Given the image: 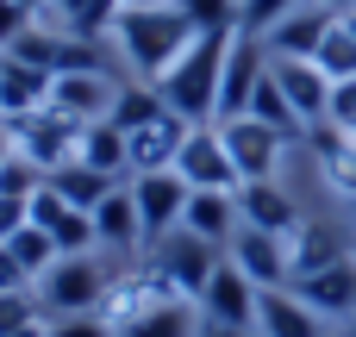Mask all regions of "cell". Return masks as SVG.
<instances>
[{
	"label": "cell",
	"mask_w": 356,
	"mask_h": 337,
	"mask_svg": "<svg viewBox=\"0 0 356 337\" xmlns=\"http://www.w3.org/2000/svg\"><path fill=\"white\" fill-rule=\"evenodd\" d=\"M50 337H119L100 313H75V319H50Z\"/></svg>",
	"instance_id": "obj_38"
},
{
	"label": "cell",
	"mask_w": 356,
	"mask_h": 337,
	"mask_svg": "<svg viewBox=\"0 0 356 337\" xmlns=\"http://www.w3.org/2000/svg\"><path fill=\"white\" fill-rule=\"evenodd\" d=\"M6 250L19 256V269H25L31 281H44V275L56 269V256H63V250H56V238H50L44 225H19V231L6 238Z\"/></svg>",
	"instance_id": "obj_27"
},
{
	"label": "cell",
	"mask_w": 356,
	"mask_h": 337,
	"mask_svg": "<svg viewBox=\"0 0 356 337\" xmlns=\"http://www.w3.org/2000/svg\"><path fill=\"white\" fill-rule=\"evenodd\" d=\"M63 213H69V200H63V194H56V188L44 181V188L31 194V225H44V231H50V225H56Z\"/></svg>",
	"instance_id": "obj_39"
},
{
	"label": "cell",
	"mask_w": 356,
	"mask_h": 337,
	"mask_svg": "<svg viewBox=\"0 0 356 337\" xmlns=\"http://www.w3.org/2000/svg\"><path fill=\"white\" fill-rule=\"evenodd\" d=\"M75 163H88V169H100V175H113V181H131V138H125L113 119H100V125H81Z\"/></svg>",
	"instance_id": "obj_21"
},
{
	"label": "cell",
	"mask_w": 356,
	"mask_h": 337,
	"mask_svg": "<svg viewBox=\"0 0 356 337\" xmlns=\"http://www.w3.org/2000/svg\"><path fill=\"white\" fill-rule=\"evenodd\" d=\"M38 306H44V300H38V294H31V288H25V294H0V337L25 331V325H31V319H44V313H38Z\"/></svg>",
	"instance_id": "obj_35"
},
{
	"label": "cell",
	"mask_w": 356,
	"mask_h": 337,
	"mask_svg": "<svg viewBox=\"0 0 356 337\" xmlns=\"http://www.w3.org/2000/svg\"><path fill=\"white\" fill-rule=\"evenodd\" d=\"M238 219L257 225V231H275V238H294V231L307 225L300 206H294V194H288L282 181H244V188H238Z\"/></svg>",
	"instance_id": "obj_14"
},
{
	"label": "cell",
	"mask_w": 356,
	"mask_h": 337,
	"mask_svg": "<svg viewBox=\"0 0 356 337\" xmlns=\"http://www.w3.org/2000/svg\"><path fill=\"white\" fill-rule=\"evenodd\" d=\"M269 69H275V81H282V94H288V106L300 113V125L307 131H319L325 119H332V75L319 69V63H300V56H269Z\"/></svg>",
	"instance_id": "obj_11"
},
{
	"label": "cell",
	"mask_w": 356,
	"mask_h": 337,
	"mask_svg": "<svg viewBox=\"0 0 356 337\" xmlns=\"http://www.w3.org/2000/svg\"><path fill=\"white\" fill-rule=\"evenodd\" d=\"M119 337H200V325H194V306L188 300H169V306L144 313L138 325H125Z\"/></svg>",
	"instance_id": "obj_28"
},
{
	"label": "cell",
	"mask_w": 356,
	"mask_h": 337,
	"mask_svg": "<svg viewBox=\"0 0 356 337\" xmlns=\"http://www.w3.org/2000/svg\"><path fill=\"white\" fill-rule=\"evenodd\" d=\"M238 6H244V0H175V13H181L194 31H232V25H238Z\"/></svg>",
	"instance_id": "obj_33"
},
{
	"label": "cell",
	"mask_w": 356,
	"mask_h": 337,
	"mask_svg": "<svg viewBox=\"0 0 356 337\" xmlns=\"http://www.w3.org/2000/svg\"><path fill=\"white\" fill-rule=\"evenodd\" d=\"M257 337H325V319L294 288H263L257 294Z\"/></svg>",
	"instance_id": "obj_18"
},
{
	"label": "cell",
	"mask_w": 356,
	"mask_h": 337,
	"mask_svg": "<svg viewBox=\"0 0 356 337\" xmlns=\"http://www.w3.org/2000/svg\"><path fill=\"white\" fill-rule=\"evenodd\" d=\"M238 194H188V213H181V231H194V238H207V244H219V250H232V238H238Z\"/></svg>",
	"instance_id": "obj_20"
},
{
	"label": "cell",
	"mask_w": 356,
	"mask_h": 337,
	"mask_svg": "<svg viewBox=\"0 0 356 337\" xmlns=\"http://www.w3.org/2000/svg\"><path fill=\"white\" fill-rule=\"evenodd\" d=\"M250 119H263V125H269V131H282V138H307V125H300V113L288 106V94H282L275 69L257 81V94H250Z\"/></svg>",
	"instance_id": "obj_26"
},
{
	"label": "cell",
	"mask_w": 356,
	"mask_h": 337,
	"mask_svg": "<svg viewBox=\"0 0 356 337\" xmlns=\"http://www.w3.org/2000/svg\"><path fill=\"white\" fill-rule=\"evenodd\" d=\"M294 6H307V0H244V6H238V31H257V38H263V31L282 25Z\"/></svg>",
	"instance_id": "obj_34"
},
{
	"label": "cell",
	"mask_w": 356,
	"mask_h": 337,
	"mask_svg": "<svg viewBox=\"0 0 356 337\" xmlns=\"http://www.w3.org/2000/svg\"><path fill=\"white\" fill-rule=\"evenodd\" d=\"M257 288H288L294 281V256H288V238H275V231H257V225H238V238H232V250H225Z\"/></svg>",
	"instance_id": "obj_12"
},
{
	"label": "cell",
	"mask_w": 356,
	"mask_h": 337,
	"mask_svg": "<svg viewBox=\"0 0 356 337\" xmlns=\"http://www.w3.org/2000/svg\"><path fill=\"white\" fill-rule=\"evenodd\" d=\"M163 113H169V106H163L156 88H119V100H113L106 119H113L119 131H138V125H150V119H163Z\"/></svg>",
	"instance_id": "obj_29"
},
{
	"label": "cell",
	"mask_w": 356,
	"mask_h": 337,
	"mask_svg": "<svg viewBox=\"0 0 356 337\" xmlns=\"http://www.w3.org/2000/svg\"><path fill=\"white\" fill-rule=\"evenodd\" d=\"M232 38H238V25H232V31H200V38L175 56V69H169L163 81H150V88L163 94V106L181 113L188 125H213V119H219V81H225Z\"/></svg>",
	"instance_id": "obj_1"
},
{
	"label": "cell",
	"mask_w": 356,
	"mask_h": 337,
	"mask_svg": "<svg viewBox=\"0 0 356 337\" xmlns=\"http://www.w3.org/2000/svg\"><path fill=\"white\" fill-rule=\"evenodd\" d=\"M13 131V150H25L44 175H56L63 163H75V144H81V125L75 119H63V113H31V119H13L6 125Z\"/></svg>",
	"instance_id": "obj_6"
},
{
	"label": "cell",
	"mask_w": 356,
	"mask_h": 337,
	"mask_svg": "<svg viewBox=\"0 0 356 337\" xmlns=\"http://www.w3.org/2000/svg\"><path fill=\"white\" fill-rule=\"evenodd\" d=\"M325 13H356V0H319Z\"/></svg>",
	"instance_id": "obj_43"
},
{
	"label": "cell",
	"mask_w": 356,
	"mask_h": 337,
	"mask_svg": "<svg viewBox=\"0 0 356 337\" xmlns=\"http://www.w3.org/2000/svg\"><path fill=\"white\" fill-rule=\"evenodd\" d=\"M25 288H31V275H25V269H19V256L0 244V294H25Z\"/></svg>",
	"instance_id": "obj_40"
},
{
	"label": "cell",
	"mask_w": 356,
	"mask_h": 337,
	"mask_svg": "<svg viewBox=\"0 0 356 337\" xmlns=\"http://www.w3.org/2000/svg\"><path fill=\"white\" fill-rule=\"evenodd\" d=\"M50 238H56V250L63 256H88L100 238H94V213H81V206H69L56 225H50Z\"/></svg>",
	"instance_id": "obj_32"
},
{
	"label": "cell",
	"mask_w": 356,
	"mask_h": 337,
	"mask_svg": "<svg viewBox=\"0 0 356 337\" xmlns=\"http://www.w3.org/2000/svg\"><path fill=\"white\" fill-rule=\"evenodd\" d=\"M31 13H38V6H25V0H0V50L31 31Z\"/></svg>",
	"instance_id": "obj_37"
},
{
	"label": "cell",
	"mask_w": 356,
	"mask_h": 337,
	"mask_svg": "<svg viewBox=\"0 0 356 337\" xmlns=\"http://www.w3.org/2000/svg\"><path fill=\"white\" fill-rule=\"evenodd\" d=\"M288 288H294L325 325H332V319H356V256L319 269V275H300V281H288Z\"/></svg>",
	"instance_id": "obj_15"
},
{
	"label": "cell",
	"mask_w": 356,
	"mask_h": 337,
	"mask_svg": "<svg viewBox=\"0 0 356 337\" xmlns=\"http://www.w3.org/2000/svg\"><path fill=\"white\" fill-rule=\"evenodd\" d=\"M332 19H338V13H325L319 0H307V6H294L282 25H269L263 44H269V56H300V63H313L319 44H325V31H332Z\"/></svg>",
	"instance_id": "obj_16"
},
{
	"label": "cell",
	"mask_w": 356,
	"mask_h": 337,
	"mask_svg": "<svg viewBox=\"0 0 356 337\" xmlns=\"http://www.w3.org/2000/svg\"><path fill=\"white\" fill-rule=\"evenodd\" d=\"M94 238H100L106 250H131V244H144V219H138L131 181H119V188L94 206Z\"/></svg>",
	"instance_id": "obj_22"
},
{
	"label": "cell",
	"mask_w": 356,
	"mask_h": 337,
	"mask_svg": "<svg viewBox=\"0 0 356 337\" xmlns=\"http://www.w3.org/2000/svg\"><path fill=\"white\" fill-rule=\"evenodd\" d=\"M219 138H225V150H232V163H238V175L244 181H275V169H282V131H269L263 119H219Z\"/></svg>",
	"instance_id": "obj_10"
},
{
	"label": "cell",
	"mask_w": 356,
	"mask_h": 337,
	"mask_svg": "<svg viewBox=\"0 0 356 337\" xmlns=\"http://www.w3.org/2000/svg\"><path fill=\"white\" fill-rule=\"evenodd\" d=\"M188 181L175 169H150V175H131V200H138V219H144V244L181 231V213H188Z\"/></svg>",
	"instance_id": "obj_7"
},
{
	"label": "cell",
	"mask_w": 356,
	"mask_h": 337,
	"mask_svg": "<svg viewBox=\"0 0 356 337\" xmlns=\"http://www.w3.org/2000/svg\"><path fill=\"white\" fill-rule=\"evenodd\" d=\"M257 294H263V288H257V281H250V275L225 256V263L213 269V281H207V294H200L194 306H200V319H207V325H238V331H257Z\"/></svg>",
	"instance_id": "obj_8"
},
{
	"label": "cell",
	"mask_w": 356,
	"mask_h": 337,
	"mask_svg": "<svg viewBox=\"0 0 356 337\" xmlns=\"http://www.w3.org/2000/svg\"><path fill=\"white\" fill-rule=\"evenodd\" d=\"M325 125H332V131H344V138H356V75L332 88V119H325Z\"/></svg>",
	"instance_id": "obj_36"
},
{
	"label": "cell",
	"mask_w": 356,
	"mask_h": 337,
	"mask_svg": "<svg viewBox=\"0 0 356 337\" xmlns=\"http://www.w3.org/2000/svg\"><path fill=\"white\" fill-rule=\"evenodd\" d=\"M344 337H356V319H350V331H344Z\"/></svg>",
	"instance_id": "obj_46"
},
{
	"label": "cell",
	"mask_w": 356,
	"mask_h": 337,
	"mask_svg": "<svg viewBox=\"0 0 356 337\" xmlns=\"http://www.w3.org/2000/svg\"><path fill=\"white\" fill-rule=\"evenodd\" d=\"M50 88H56V75H44V69H31V63H19V56L0 50V119L6 125L44 113L50 106Z\"/></svg>",
	"instance_id": "obj_17"
},
{
	"label": "cell",
	"mask_w": 356,
	"mask_h": 337,
	"mask_svg": "<svg viewBox=\"0 0 356 337\" xmlns=\"http://www.w3.org/2000/svg\"><path fill=\"white\" fill-rule=\"evenodd\" d=\"M200 337H257V331H238V325H207V319H200Z\"/></svg>",
	"instance_id": "obj_42"
},
{
	"label": "cell",
	"mask_w": 356,
	"mask_h": 337,
	"mask_svg": "<svg viewBox=\"0 0 356 337\" xmlns=\"http://www.w3.org/2000/svg\"><path fill=\"white\" fill-rule=\"evenodd\" d=\"M44 6L69 38H106L113 19L125 13V0H44Z\"/></svg>",
	"instance_id": "obj_24"
},
{
	"label": "cell",
	"mask_w": 356,
	"mask_h": 337,
	"mask_svg": "<svg viewBox=\"0 0 356 337\" xmlns=\"http://www.w3.org/2000/svg\"><path fill=\"white\" fill-rule=\"evenodd\" d=\"M263 75H269V44H263L257 31H238V38H232V56H225V81H219V119H244ZM219 119H213V125H219Z\"/></svg>",
	"instance_id": "obj_9"
},
{
	"label": "cell",
	"mask_w": 356,
	"mask_h": 337,
	"mask_svg": "<svg viewBox=\"0 0 356 337\" xmlns=\"http://www.w3.org/2000/svg\"><path fill=\"white\" fill-rule=\"evenodd\" d=\"M350 213H356V200H350Z\"/></svg>",
	"instance_id": "obj_47"
},
{
	"label": "cell",
	"mask_w": 356,
	"mask_h": 337,
	"mask_svg": "<svg viewBox=\"0 0 356 337\" xmlns=\"http://www.w3.org/2000/svg\"><path fill=\"white\" fill-rule=\"evenodd\" d=\"M332 81H350L356 75V31L344 25V19H332V31H325V44H319V56H313Z\"/></svg>",
	"instance_id": "obj_30"
},
{
	"label": "cell",
	"mask_w": 356,
	"mask_h": 337,
	"mask_svg": "<svg viewBox=\"0 0 356 337\" xmlns=\"http://www.w3.org/2000/svg\"><path fill=\"white\" fill-rule=\"evenodd\" d=\"M44 181H50V175H44L25 150H6V163H0V194H6V200H31Z\"/></svg>",
	"instance_id": "obj_31"
},
{
	"label": "cell",
	"mask_w": 356,
	"mask_h": 337,
	"mask_svg": "<svg viewBox=\"0 0 356 337\" xmlns=\"http://www.w3.org/2000/svg\"><path fill=\"white\" fill-rule=\"evenodd\" d=\"M113 100H119L113 75H56V88H50V113H63L75 125H100L113 113Z\"/></svg>",
	"instance_id": "obj_13"
},
{
	"label": "cell",
	"mask_w": 356,
	"mask_h": 337,
	"mask_svg": "<svg viewBox=\"0 0 356 337\" xmlns=\"http://www.w3.org/2000/svg\"><path fill=\"white\" fill-rule=\"evenodd\" d=\"M106 288H113V275L88 250V256H56V269L38 281V300H44L50 319H75V313H100L106 306Z\"/></svg>",
	"instance_id": "obj_3"
},
{
	"label": "cell",
	"mask_w": 356,
	"mask_h": 337,
	"mask_svg": "<svg viewBox=\"0 0 356 337\" xmlns=\"http://www.w3.org/2000/svg\"><path fill=\"white\" fill-rule=\"evenodd\" d=\"M125 6H175V0H125Z\"/></svg>",
	"instance_id": "obj_45"
},
{
	"label": "cell",
	"mask_w": 356,
	"mask_h": 337,
	"mask_svg": "<svg viewBox=\"0 0 356 337\" xmlns=\"http://www.w3.org/2000/svg\"><path fill=\"white\" fill-rule=\"evenodd\" d=\"M175 175H181L188 188H200V194H238V188H244V175H238V163H232L219 125H194V131H188V144H181V156H175Z\"/></svg>",
	"instance_id": "obj_5"
},
{
	"label": "cell",
	"mask_w": 356,
	"mask_h": 337,
	"mask_svg": "<svg viewBox=\"0 0 356 337\" xmlns=\"http://www.w3.org/2000/svg\"><path fill=\"white\" fill-rule=\"evenodd\" d=\"M106 38H113V50H119L144 81H163V75L175 69V56H181L200 31H194L175 6H125Z\"/></svg>",
	"instance_id": "obj_2"
},
{
	"label": "cell",
	"mask_w": 356,
	"mask_h": 337,
	"mask_svg": "<svg viewBox=\"0 0 356 337\" xmlns=\"http://www.w3.org/2000/svg\"><path fill=\"white\" fill-rule=\"evenodd\" d=\"M19 225H31V200H6V194H0V244H6Z\"/></svg>",
	"instance_id": "obj_41"
},
{
	"label": "cell",
	"mask_w": 356,
	"mask_h": 337,
	"mask_svg": "<svg viewBox=\"0 0 356 337\" xmlns=\"http://www.w3.org/2000/svg\"><path fill=\"white\" fill-rule=\"evenodd\" d=\"M50 188H56V194H63L69 206L94 213V206H100V200H106V194H113L119 181H113V175H100V169H88V163H63V169L50 175Z\"/></svg>",
	"instance_id": "obj_25"
},
{
	"label": "cell",
	"mask_w": 356,
	"mask_h": 337,
	"mask_svg": "<svg viewBox=\"0 0 356 337\" xmlns=\"http://www.w3.org/2000/svg\"><path fill=\"white\" fill-rule=\"evenodd\" d=\"M188 131H194V125H188L181 113H163V119H150V125L125 131V138H131V175H150V169H175V156H181Z\"/></svg>",
	"instance_id": "obj_19"
},
{
	"label": "cell",
	"mask_w": 356,
	"mask_h": 337,
	"mask_svg": "<svg viewBox=\"0 0 356 337\" xmlns=\"http://www.w3.org/2000/svg\"><path fill=\"white\" fill-rule=\"evenodd\" d=\"M6 150H13V131H6V125H0V163H6Z\"/></svg>",
	"instance_id": "obj_44"
},
{
	"label": "cell",
	"mask_w": 356,
	"mask_h": 337,
	"mask_svg": "<svg viewBox=\"0 0 356 337\" xmlns=\"http://www.w3.org/2000/svg\"><path fill=\"white\" fill-rule=\"evenodd\" d=\"M150 263L169 275V288H175V294L200 300V294H207V281H213V269L225 263V250H219V244H207V238H194V231H169V238H156V244H150Z\"/></svg>",
	"instance_id": "obj_4"
},
{
	"label": "cell",
	"mask_w": 356,
	"mask_h": 337,
	"mask_svg": "<svg viewBox=\"0 0 356 337\" xmlns=\"http://www.w3.org/2000/svg\"><path fill=\"white\" fill-rule=\"evenodd\" d=\"M288 256H294V281H300V275H319V269L344 263V256H350V244H344V231H332V225L307 219V225L288 238Z\"/></svg>",
	"instance_id": "obj_23"
}]
</instances>
